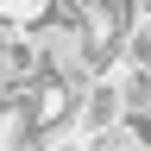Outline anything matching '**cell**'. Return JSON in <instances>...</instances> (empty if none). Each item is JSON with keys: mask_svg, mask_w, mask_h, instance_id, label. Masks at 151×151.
Instances as JSON below:
<instances>
[{"mask_svg": "<svg viewBox=\"0 0 151 151\" xmlns=\"http://www.w3.org/2000/svg\"><path fill=\"white\" fill-rule=\"evenodd\" d=\"M76 94H82V82H69L57 69H44L38 82L19 88V132H25V145L69 139L76 132Z\"/></svg>", "mask_w": 151, "mask_h": 151, "instance_id": "6da1fadb", "label": "cell"}, {"mask_svg": "<svg viewBox=\"0 0 151 151\" xmlns=\"http://www.w3.org/2000/svg\"><path fill=\"white\" fill-rule=\"evenodd\" d=\"M76 44H82L88 69L101 76L113 57H120V44H126V0H94V6L76 19Z\"/></svg>", "mask_w": 151, "mask_h": 151, "instance_id": "7a4b0ae2", "label": "cell"}, {"mask_svg": "<svg viewBox=\"0 0 151 151\" xmlns=\"http://www.w3.org/2000/svg\"><path fill=\"white\" fill-rule=\"evenodd\" d=\"M44 76V50H38V32H32V19H19L0 6V82L6 88H25Z\"/></svg>", "mask_w": 151, "mask_h": 151, "instance_id": "3957f363", "label": "cell"}]
</instances>
